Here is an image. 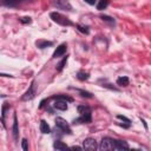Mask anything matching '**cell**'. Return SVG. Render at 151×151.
Returning a JSON list of instances; mask_svg holds the SVG:
<instances>
[{
    "label": "cell",
    "instance_id": "1",
    "mask_svg": "<svg viewBox=\"0 0 151 151\" xmlns=\"http://www.w3.org/2000/svg\"><path fill=\"white\" fill-rule=\"evenodd\" d=\"M78 112L80 115V118L77 119V120H74V123H78V122L88 123V122H91V109L89 106H85V105L78 106Z\"/></svg>",
    "mask_w": 151,
    "mask_h": 151
},
{
    "label": "cell",
    "instance_id": "2",
    "mask_svg": "<svg viewBox=\"0 0 151 151\" xmlns=\"http://www.w3.org/2000/svg\"><path fill=\"white\" fill-rule=\"evenodd\" d=\"M50 17H51V19H52L54 23H57V24H59V25H61V26H71V25H72V23H71L67 18H65L64 16H61V14L58 13V12H52V13L50 14Z\"/></svg>",
    "mask_w": 151,
    "mask_h": 151
},
{
    "label": "cell",
    "instance_id": "3",
    "mask_svg": "<svg viewBox=\"0 0 151 151\" xmlns=\"http://www.w3.org/2000/svg\"><path fill=\"white\" fill-rule=\"evenodd\" d=\"M113 144H115V140H112L111 138H103L102 142H100V145H99V150L102 151H106V150H113Z\"/></svg>",
    "mask_w": 151,
    "mask_h": 151
},
{
    "label": "cell",
    "instance_id": "4",
    "mask_svg": "<svg viewBox=\"0 0 151 151\" xmlns=\"http://www.w3.org/2000/svg\"><path fill=\"white\" fill-rule=\"evenodd\" d=\"M56 125H57L59 129H61L63 131H65V132H67V133H71L70 125H68V123H67V122H66L64 118L58 117V118L56 119Z\"/></svg>",
    "mask_w": 151,
    "mask_h": 151
},
{
    "label": "cell",
    "instance_id": "5",
    "mask_svg": "<svg viewBox=\"0 0 151 151\" xmlns=\"http://www.w3.org/2000/svg\"><path fill=\"white\" fill-rule=\"evenodd\" d=\"M83 147L85 150H89V151H95L97 149V143L93 138H86L83 142Z\"/></svg>",
    "mask_w": 151,
    "mask_h": 151
},
{
    "label": "cell",
    "instance_id": "6",
    "mask_svg": "<svg viewBox=\"0 0 151 151\" xmlns=\"http://www.w3.org/2000/svg\"><path fill=\"white\" fill-rule=\"evenodd\" d=\"M54 5L58 9H61V10H65V11H72V6H71L68 0H57V1L54 3Z\"/></svg>",
    "mask_w": 151,
    "mask_h": 151
},
{
    "label": "cell",
    "instance_id": "7",
    "mask_svg": "<svg viewBox=\"0 0 151 151\" xmlns=\"http://www.w3.org/2000/svg\"><path fill=\"white\" fill-rule=\"evenodd\" d=\"M65 52H66V44H61V45H59V46L56 48V51L53 52V58L61 57V56L65 54Z\"/></svg>",
    "mask_w": 151,
    "mask_h": 151
},
{
    "label": "cell",
    "instance_id": "8",
    "mask_svg": "<svg viewBox=\"0 0 151 151\" xmlns=\"http://www.w3.org/2000/svg\"><path fill=\"white\" fill-rule=\"evenodd\" d=\"M129 149V144L124 140H115L113 144V150H127Z\"/></svg>",
    "mask_w": 151,
    "mask_h": 151
},
{
    "label": "cell",
    "instance_id": "9",
    "mask_svg": "<svg viewBox=\"0 0 151 151\" xmlns=\"http://www.w3.org/2000/svg\"><path fill=\"white\" fill-rule=\"evenodd\" d=\"M34 97V84L32 83V85L30 86V89L26 91V93L24 95V97H23V100H30V99H32Z\"/></svg>",
    "mask_w": 151,
    "mask_h": 151
},
{
    "label": "cell",
    "instance_id": "10",
    "mask_svg": "<svg viewBox=\"0 0 151 151\" xmlns=\"http://www.w3.org/2000/svg\"><path fill=\"white\" fill-rule=\"evenodd\" d=\"M54 108H56L57 110L65 111V110H67V102H65V100H60V99H57V102L54 103Z\"/></svg>",
    "mask_w": 151,
    "mask_h": 151
},
{
    "label": "cell",
    "instance_id": "11",
    "mask_svg": "<svg viewBox=\"0 0 151 151\" xmlns=\"http://www.w3.org/2000/svg\"><path fill=\"white\" fill-rule=\"evenodd\" d=\"M40 131H41L43 133H45V135H47V133L51 132V129H50L48 124H47L45 120H41V122H40Z\"/></svg>",
    "mask_w": 151,
    "mask_h": 151
},
{
    "label": "cell",
    "instance_id": "12",
    "mask_svg": "<svg viewBox=\"0 0 151 151\" xmlns=\"http://www.w3.org/2000/svg\"><path fill=\"white\" fill-rule=\"evenodd\" d=\"M117 84L119 86H127L129 85V78L127 77H119L117 79Z\"/></svg>",
    "mask_w": 151,
    "mask_h": 151
},
{
    "label": "cell",
    "instance_id": "13",
    "mask_svg": "<svg viewBox=\"0 0 151 151\" xmlns=\"http://www.w3.org/2000/svg\"><path fill=\"white\" fill-rule=\"evenodd\" d=\"M108 5H109V0H99V3L97 5V9L99 11H103V10H105L108 7Z\"/></svg>",
    "mask_w": 151,
    "mask_h": 151
},
{
    "label": "cell",
    "instance_id": "14",
    "mask_svg": "<svg viewBox=\"0 0 151 151\" xmlns=\"http://www.w3.org/2000/svg\"><path fill=\"white\" fill-rule=\"evenodd\" d=\"M53 147L54 149H57V150H65L67 146L63 143V142H59V140H57V142H54V144H53Z\"/></svg>",
    "mask_w": 151,
    "mask_h": 151
},
{
    "label": "cell",
    "instance_id": "15",
    "mask_svg": "<svg viewBox=\"0 0 151 151\" xmlns=\"http://www.w3.org/2000/svg\"><path fill=\"white\" fill-rule=\"evenodd\" d=\"M77 78H78L79 80H86V79L89 78V73H86V72H84V71H79L78 74H77Z\"/></svg>",
    "mask_w": 151,
    "mask_h": 151
},
{
    "label": "cell",
    "instance_id": "16",
    "mask_svg": "<svg viewBox=\"0 0 151 151\" xmlns=\"http://www.w3.org/2000/svg\"><path fill=\"white\" fill-rule=\"evenodd\" d=\"M51 45H52V43H51V41H43V40L37 41V46H38V47H40V48H45V47L51 46Z\"/></svg>",
    "mask_w": 151,
    "mask_h": 151
},
{
    "label": "cell",
    "instance_id": "17",
    "mask_svg": "<svg viewBox=\"0 0 151 151\" xmlns=\"http://www.w3.org/2000/svg\"><path fill=\"white\" fill-rule=\"evenodd\" d=\"M13 136L17 139L18 137V122H17V117L14 116V124H13Z\"/></svg>",
    "mask_w": 151,
    "mask_h": 151
},
{
    "label": "cell",
    "instance_id": "18",
    "mask_svg": "<svg viewBox=\"0 0 151 151\" xmlns=\"http://www.w3.org/2000/svg\"><path fill=\"white\" fill-rule=\"evenodd\" d=\"M56 100L57 99H60V100H65V102H72V98H70V97H65V96H56V97H53Z\"/></svg>",
    "mask_w": 151,
    "mask_h": 151
},
{
    "label": "cell",
    "instance_id": "19",
    "mask_svg": "<svg viewBox=\"0 0 151 151\" xmlns=\"http://www.w3.org/2000/svg\"><path fill=\"white\" fill-rule=\"evenodd\" d=\"M27 143H28V142H27V139H25V138L21 140V147H23V150H24V151H27V150H28V145H27Z\"/></svg>",
    "mask_w": 151,
    "mask_h": 151
},
{
    "label": "cell",
    "instance_id": "20",
    "mask_svg": "<svg viewBox=\"0 0 151 151\" xmlns=\"http://www.w3.org/2000/svg\"><path fill=\"white\" fill-rule=\"evenodd\" d=\"M77 28H78L80 32H83V33H85V34H89L88 27H84V26H82V25H77Z\"/></svg>",
    "mask_w": 151,
    "mask_h": 151
},
{
    "label": "cell",
    "instance_id": "21",
    "mask_svg": "<svg viewBox=\"0 0 151 151\" xmlns=\"http://www.w3.org/2000/svg\"><path fill=\"white\" fill-rule=\"evenodd\" d=\"M19 20H20V23H23V24H30V23H31V18H30V17H23V18H20Z\"/></svg>",
    "mask_w": 151,
    "mask_h": 151
},
{
    "label": "cell",
    "instance_id": "22",
    "mask_svg": "<svg viewBox=\"0 0 151 151\" xmlns=\"http://www.w3.org/2000/svg\"><path fill=\"white\" fill-rule=\"evenodd\" d=\"M79 92L82 93V96H83V97H88V98H91V97H92L90 92H86V91H79Z\"/></svg>",
    "mask_w": 151,
    "mask_h": 151
},
{
    "label": "cell",
    "instance_id": "23",
    "mask_svg": "<svg viewBox=\"0 0 151 151\" xmlns=\"http://www.w3.org/2000/svg\"><path fill=\"white\" fill-rule=\"evenodd\" d=\"M66 59H67V58H66ZM66 59H64V60H63V61H61V63H60V64L58 65V70H59V71H60V70H61V68L64 67V65L66 64Z\"/></svg>",
    "mask_w": 151,
    "mask_h": 151
},
{
    "label": "cell",
    "instance_id": "24",
    "mask_svg": "<svg viewBox=\"0 0 151 151\" xmlns=\"http://www.w3.org/2000/svg\"><path fill=\"white\" fill-rule=\"evenodd\" d=\"M102 19H103V20H106V21H111V23H113V19H112V18H110V17H106V16H102Z\"/></svg>",
    "mask_w": 151,
    "mask_h": 151
},
{
    "label": "cell",
    "instance_id": "25",
    "mask_svg": "<svg viewBox=\"0 0 151 151\" xmlns=\"http://www.w3.org/2000/svg\"><path fill=\"white\" fill-rule=\"evenodd\" d=\"M118 119H122V120H124V122H126V123H130V120L126 118V117H124V116H118Z\"/></svg>",
    "mask_w": 151,
    "mask_h": 151
},
{
    "label": "cell",
    "instance_id": "26",
    "mask_svg": "<svg viewBox=\"0 0 151 151\" xmlns=\"http://www.w3.org/2000/svg\"><path fill=\"white\" fill-rule=\"evenodd\" d=\"M84 1L88 3V4H90V5H95L97 3V0H84Z\"/></svg>",
    "mask_w": 151,
    "mask_h": 151
},
{
    "label": "cell",
    "instance_id": "27",
    "mask_svg": "<svg viewBox=\"0 0 151 151\" xmlns=\"http://www.w3.org/2000/svg\"><path fill=\"white\" fill-rule=\"evenodd\" d=\"M72 149H73V150H82L80 146H72Z\"/></svg>",
    "mask_w": 151,
    "mask_h": 151
}]
</instances>
